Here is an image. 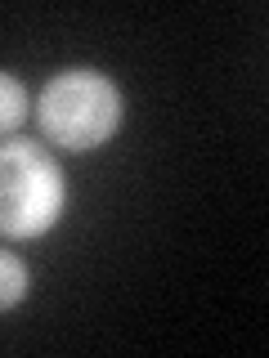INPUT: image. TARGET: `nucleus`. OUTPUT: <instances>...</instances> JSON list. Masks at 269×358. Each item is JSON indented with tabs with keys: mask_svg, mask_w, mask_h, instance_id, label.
Masks as SVG:
<instances>
[{
	"mask_svg": "<svg viewBox=\"0 0 269 358\" xmlns=\"http://www.w3.org/2000/svg\"><path fill=\"white\" fill-rule=\"evenodd\" d=\"M63 210V171L36 143H0V233L36 238Z\"/></svg>",
	"mask_w": 269,
	"mask_h": 358,
	"instance_id": "obj_2",
	"label": "nucleus"
},
{
	"mask_svg": "<svg viewBox=\"0 0 269 358\" xmlns=\"http://www.w3.org/2000/svg\"><path fill=\"white\" fill-rule=\"evenodd\" d=\"M22 121H27V90L9 72H0V134L18 130Z\"/></svg>",
	"mask_w": 269,
	"mask_h": 358,
	"instance_id": "obj_3",
	"label": "nucleus"
},
{
	"mask_svg": "<svg viewBox=\"0 0 269 358\" xmlns=\"http://www.w3.org/2000/svg\"><path fill=\"white\" fill-rule=\"evenodd\" d=\"M36 121L50 143L81 152V148H95V143L112 139V130L121 121V94L104 72L72 67V72H59L41 90Z\"/></svg>",
	"mask_w": 269,
	"mask_h": 358,
	"instance_id": "obj_1",
	"label": "nucleus"
},
{
	"mask_svg": "<svg viewBox=\"0 0 269 358\" xmlns=\"http://www.w3.org/2000/svg\"><path fill=\"white\" fill-rule=\"evenodd\" d=\"M22 296H27V268L18 255L0 251V309H14Z\"/></svg>",
	"mask_w": 269,
	"mask_h": 358,
	"instance_id": "obj_4",
	"label": "nucleus"
}]
</instances>
